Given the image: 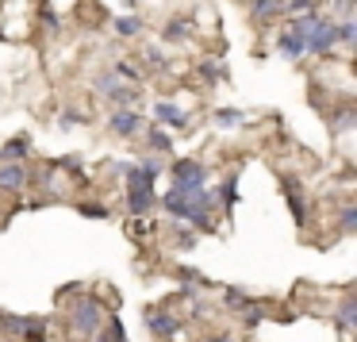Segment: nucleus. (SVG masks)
Listing matches in <instances>:
<instances>
[{"mask_svg":"<svg viewBox=\"0 0 357 342\" xmlns=\"http://www.w3.org/2000/svg\"><path fill=\"white\" fill-rule=\"evenodd\" d=\"M169 177L173 188H181V193H200V188H208V165L192 162V158H177L169 165Z\"/></svg>","mask_w":357,"mask_h":342,"instance_id":"obj_1","label":"nucleus"},{"mask_svg":"<svg viewBox=\"0 0 357 342\" xmlns=\"http://www.w3.org/2000/svg\"><path fill=\"white\" fill-rule=\"evenodd\" d=\"M70 319H73V331L85 334V339H93V334L100 331V323H104V308H100V300H96V296H81V300L73 304Z\"/></svg>","mask_w":357,"mask_h":342,"instance_id":"obj_2","label":"nucleus"},{"mask_svg":"<svg viewBox=\"0 0 357 342\" xmlns=\"http://www.w3.org/2000/svg\"><path fill=\"white\" fill-rule=\"evenodd\" d=\"M96 93L108 96V101L119 104V108H131V104H139V89H135V85H123L116 73H100V77H96Z\"/></svg>","mask_w":357,"mask_h":342,"instance_id":"obj_3","label":"nucleus"},{"mask_svg":"<svg viewBox=\"0 0 357 342\" xmlns=\"http://www.w3.org/2000/svg\"><path fill=\"white\" fill-rule=\"evenodd\" d=\"M303 43H307V54L326 58L334 47H338V35H334V20H331V16H326V20H319V24L311 27L307 35H303Z\"/></svg>","mask_w":357,"mask_h":342,"instance_id":"obj_4","label":"nucleus"},{"mask_svg":"<svg viewBox=\"0 0 357 342\" xmlns=\"http://www.w3.org/2000/svg\"><path fill=\"white\" fill-rule=\"evenodd\" d=\"M158 173H162V162L158 158H142L139 165H127V188H154Z\"/></svg>","mask_w":357,"mask_h":342,"instance_id":"obj_5","label":"nucleus"},{"mask_svg":"<svg viewBox=\"0 0 357 342\" xmlns=\"http://www.w3.org/2000/svg\"><path fill=\"white\" fill-rule=\"evenodd\" d=\"M108 131L119 135V139H135V135L142 131V116H139V112H131V108H116L108 116Z\"/></svg>","mask_w":357,"mask_h":342,"instance_id":"obj_6","label":"nucleus"},{"mask_svg":"<svg viewBox=\"0 0 357 342\" xmlns=\"http://www.w3.org/2000/svg\"><path fill=\"white\" fill-rule=\"evenodd\" d=\"M280 188H284V196H288V208H292L296 227H303V223H307V196H303V188L296 185L288 173H280Z\"/></svg>","mask_w":357,"mask_h":342,"instance_id":"obj_7","label":"nucleus"},{"mask_svg":"<svg viewBox=\"0 0 357 342\" xmlns=\"http://www.w3.org/2000/svg\"><path fill=\"white\" fill-rule=\"evenodd\" d=\"M4 327H8L12 334H20L24 342H47V319H16V315H8Z\"/></svg>","mask_w":357,"mask_h":342,"instance_id":"obj_8","label":"nucleus"},{"mask_svg":"<svg viewBox=\"0 0 357 342\" xmlns=\"http://www.w3.org/2000/svg\"><path fill=\"white\" fill-rule=\"evenodd\" d=\"M146 327H150V334L154 339H162V342H169L173 334H177V319H173V311H162V308H150L146 315Z\"/></svg>","mask_w":357,"mask_h":342,"instance_id":"obj_9","label":"nucleus"},{"mask_svg":"<svg viewBox=\"0 0 357 342\" xmlns=\"http://www.w3.org/2000/svg\"><path fill=\"white\" fill-rule=\"evenodd\" d=\"M154 119H158V127H177V131L188 127V112L173 101H154Z\"/></svg>","mask_w":357,"mask_h":342,"instance_id":"obj_10","label":"nucleus"},{"mask_svg":"<svg viewBox=\"0 0 357 342\" xmlns=\"http://www.w3.org/2000/svg\"><path fill=\"white\" fill-rule=\"evenodd\" d=\"M188 196H192V193H181V188L169 185V193L162 196L165 211H169L173 219H192V204H188Z\"/></svg>","mask_w":357,"mask_h":342,"instance_id":"obj_11","label":"nucleus"},{"mask_svg":"<svg viewBox=\"0 0 357 342\" xmlns=\"http://www.w3.org/2000/svg\"><path fill=\"white\" fill-rule=\"evenodd\" d=\"M154 204H158L154 188H127V211H131L135 219H142Z\"/></svg>","mask_w":357,"mask_h":342,"instance_id":"obj_12","label":"nucleus"},{"mask_svg":"<svg viewBox=\"0 0 357 342\" xmlns=\"http://www.w3.org/2000/svg\"><path fill=\"white\" fill-rule=\"evenodd\" d=\"M27 154H31V139H27V135H16V139H8V142H4V150H0L4 165H24Z\"/></svg>","mask_w":357,"mask_h":342,"instance_id":"obj_13","label":"nucleus"},{"mask_svg":"<svg viewBox=\"0 0 357 342\" xmlns=\"http://www.w3.org/2000/svg\"><path fill=\"white\" fill-rule=\"evenodd\" d=\"M27 181H31L27 165H0V188H4V193H20Z\"/></svg>","mask_w":357,"mask_h":342,"instance_id":"obj_14","label":"nucleus"},{"mask_svg":"<svg viewBox=\"0 0 357 342\" xmlns=\"http://www.w3.org/2000/svg\"><path fill=\"white\" fill-rule=\"evenodd\" d=\"M277 50H280V58H288V62H300V58L307 54V43H303V35L284 31V35H280V43H277Z\"/></svg>","mask_w":357,"mask_h":342,"instance_id":"obj_15","label":"nucleus"},{"mask_svg":"<svg viewBox=\"0 0 357 342\" xmlns=\"http://www.w3.org/2000/svg\"><path fill=\"white\" fill-rule=\"evenodd\" d=\"M146 147L158 150V154H173V135L165 127H150L146 131Z\"/></svg>","mask_w":357,"mask_h":342,"instance_id":"obj_16","label":"nucleus"},{"mask_svg":"<svg viewBox=\"0 0 357 342\" xmlns=\"http://www.w3.org/2000/svg\"><path fill=\"white\" fill-rule=\"evenodd\" d=\"M250 12H254V24H269V20L280 16V4H277V0H254Z\"/></svg>","mask_w":357,"mask_h":342,"instance_id":"obj_17","label":"nucleus"},{"mask_svg":"<svg viewBox=\"0 0 357 342\" xmlns=\"http://www.w3.org/2000/svg\"><path fill=\"white\" fill-rule=\"evenodd\" d=\"M354 323H357V304H354V296H346L342 300V308H338V331H354Z\"/></svg>","mask_w":357,"mask_h":342,"instance_id":"obj_18","label":"nucleus"},{"mask_svg":"<svg viewBox=\"0 0 357 342\" xmlns=\"http://www.w3.org/2000/svg\"><path fill=\"white\" fill-rule=\"evenodd\" d=\"M188 31H192V20H188V16L173 20V24H165V43H181V39H188Z\"/></svg>","mask_w":357,"mask_h":342,"instance_id":"obj_19","label":"nucleus"},{"mask_svg":"<svg viewBox=\"0 0 357 342\" xmlns=\"http://www.w3.org/2000/svg\"><path fill=\"white\" fill-rule=\"evenodd\" d=\"M215 200L223 204V211H234V200H238V181L227 177V181H223V188L215 193Z\"/></svg>","mask_w":357,"mask_h":342,"instance_id":"obj_20","label":"nucleus"},{"mask_svg":"<svg viewBox=\"0 0 357 342\" xmlns=\"http://www.w3.org/2000/svg\"><path fill=\"white\" fill-rule=\"evenodd\" d=\"M319 20H323L319 12H303V16H292V24H288V31H292V35H307L311 27L319 24Z\"/></svg>","mask_w":357,"mask_h":342,"instance_id":"obj_21","label":"nucleus"},{"mask_svg":"<svg viewBox=\"0 0 357 342\" xmlns=\"http://www.w3.org/2000/svg\"><path fill=\"white\" fill-rule=\"evenodd\" d=\"M112 27H116V35H123V39H135V35L142 31V20L139 16H119Z\"/></svg>","mask_w":357,"mask_h":342,"instance_id":"obj_22","label":"nucleus"},{"mask_svg":"<svg viewBox=\"0 0 357 342\" xmlns=\"http://www.w3.org/2000/svg\"><path fill=\"white\" fill-rule=\"evenodd\" d=\"M338 231H342V235H354V231H357V208H354V204H342V211H338Z\"/></svg>","mask_w":357,"mask_h":342,"instance_id":"obj_23","label":"nucleus"},{"mask_svg":"<svg viewBox=\"0 0 357 342\" xmlns=\"http://www.w3.org/2000/svg\"><path fill=\"white\" fill-rule=\"evenodd\" d=\"M334 35H338V47H354V39H357L354 20H342V24H334Z\"/></svg>","mask_w":357,"mask_h":342,"instance_id":"obj_24","label":"nucleus"},{"mask_svg":"<svg viewBox=\"0 0 357 342\" xmlns=\"http://www.w3.org/2000/svg\"><path fill=\"white\" fill-rule=\"evenodd\" d=\"M242 119H246V112H238V108H219L215 112V124L219 127H238Z\"/></svg>","mask_w":357,"mask_h":342,"instance_id":"obj_25","label":"nucleus"},{"mask_svg":"<svg viewBox=\"0 0 357 342\" xmlns=\"http://www.w3.org/2000/svg\"><path fill=\"white\" fill-rule=\"evenodd\" d=\"M58 124H62V127H81V124H89V116H85V112H77V108H62Z\"/></svg>","mask_w":357,"mask_h":342,"instance_id":"obj_26","label":"nucleus"},{"mask_svg":"<svg viewBox=\"0 0 357 342\" xmlns=\"http://www.w3.org/2000/svg\"><path fill=\"white\" fill-rule=\"evenodd\" d=\"M200 77L215 85V81H227V70H223V66H215V62H204L200 66Z\"/></svg>","mask_w":357,"mask_h":342,"instance_id":"obj_27","label":"nucleus"},{"mask_svg":"<svg viewBox=\"0 0 357 342\" xmlns=\"http://www.w3.org/2000/svg\"><path fill=\"white\" fill-rule=\"evenodd\" d=\"M112 73H116V77H123V81H131V85H139V81H142V73L135 70L131 62H116V70H112Z\"/></svg>","mask_w":357,"mask_h":342,"instance_id":"obj_28","label":"nucleus"},{"mask_svg":"<svg viewBox=\"0 0 357 342\" xmlns=\"http://www.w3.org/2000/svg\"><path fill=\"white\" fill-rule=\"evenodd\" d=\"M261 319H265V308H261V304H246V311H242V323H246V327H257Z\"/></svg>","mask_w":357,"mask_h":342,"instance_id":"obj_29","label":"nucleus"},{"mask_svg":"<svg viewBox=\"0 0 357 342\" xmlns=\"http://www.w3.org/2000/svg\"><path fill=\"white\" fill-rule=\"evenodd\" d=\"M349 127H354V108L346 104V108H342L338 116H334V131H349Z\"/></svg>","mask_w":357,"mask_h":342,"instance_id":"obj_30","label":"nucleus"},{"mask_svg":"<svg viewBox=\"0 0 357 342\" xmlns=\"http://www.w3.org/2000/svg\"><path fill=\"white\" fill-rule=\"evenodd\" d=\"M223 300H227V308H246V304H250V296H246V292H238V288H227V296H223Z\"/></svg>","mask_w":357,"mask_h":342,"instance_id":"obj_31","label":"nucleus"},{"mask_svg":"<svg viewBox=\"0 0 357 342\" xmlns=\"http://www.w3.org/2000/svg\"><path fill=\"white\" fill-rule=\"evenodd\" d=\"M81 216H89V219H108V208H104V204H81Z\"/></svg>","mask_w":357,"mask_h":342,"instance_id":"obj_32","label":"nucleus"},{"mask_svg":"<svg viewBox=\"0 0 357 342\" xmlns=\"http://www.w3.org/2000/svg\"><path fill=\"white\" fill-rule=\"evenodd\" d=\"M334 12L338 20H354V0H334Z\"/></svg>","mask_w":357,"mask_h":342,"instance_id":"obj_33","label":"nucleus"},{"mask_svg":"<svg viewBox=\"0 0 357 342\" xmlns=\"http://www.w3.org/2000/svg\"><path fill=\"white\" fill-rule=\"evenodd\" d=\"M146 62L150 66H158V70H165V54L158 47H146Z\"/></svg>","mask_w":357,"mask_h":342,"instance_id":"obj_34","label":"nucleus"},{"mask_svg":"<svg viewBox=\"0 0 357 342\" xmlns=\"http://www.w3.org/2000/svg\"><path fill=\"white\" fill-rule=\"evenodd\" d=\"M192 242H196V235H188V231H177V246H181V250H188Z\"/></svg>","mask_w":357,"mask_h":342,"instance_id":"obj_35","label":"nucleus"},{"mask_svg":"<svg viewBox=\"0 0 357 342\" xmlns=\"http://www.w3.org/2000/svg\"><path fill=\"white\" fill-rule=\"evenodd\" d=\"M208 342H234L231 334H215V339H208Z\"/></svg>","mask_w":357,"mask_h":342,"instance_id":"obj_36","label":"nucleus"},{"mask_svg":"<svg viewBox=\"0 0 357 342\" xmlns=\"http://www.w3.org/2000/svg\"><path fill=\"white\" fill-rule=\"evenodd\" d=\"M277 4H280V8H284V4H288V0H277Z\"/></svg>","mask_w":357,"mask_h":342,"instance_id":"obj_37","label":"nucleus"}]
</instances>
